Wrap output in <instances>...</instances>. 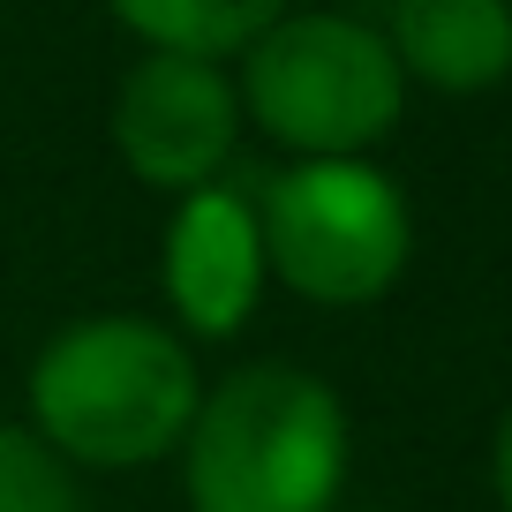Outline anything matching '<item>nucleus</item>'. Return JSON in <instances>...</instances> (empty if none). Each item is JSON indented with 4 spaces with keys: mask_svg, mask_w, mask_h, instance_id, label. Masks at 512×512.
Returning a JSON list of instances; mask_svg holds the SVG:
<instances>
[{
    "mask_svg": "<svg viewBox=\"0 0 512 512\" xmlns=\"http://www.w3.org/2000/svg\"><path fill=\"white\" fill-rule=\"evenodd\" d=\"M159 294H166V324L181 339H241L249 317L272 294L264 272V226H256V196L241 181H211L196 196H174L159 226Z\"/></svg>",
    "mask_w": 512,
    "mask_h": 512,
    "instance_id": "6",
    "label": "nucleus"
},
{
    "mask_svg": "<svg viewBox=\"0 0 512 512\" xmlns=\"http://www.w3.org/2000/svg\"><path fill=\"white\" fill-rule=\"evenodd\" d=\"M136 53H196V61H234L249 38H264L294 0H98Z\"/></svg>",
    "mask_w": 512,
    "mask_h": 512,
    "instance_id": "8",
    "label": "nucleus"
},
{
    "mask_svg": "<svg viewBox=\"0 0 512 512\" xmlns=\"http://www.w3.org/2000/svg\"><path fill=\"white\" fill-rule=\"evenodd\" d=\"M249 196L264 272L309 309H369L415 264V204L377 159H287Z\"/></svg>",
    "mask_w": 512,
    "mask_h": 512,
    "instance_id": "4",
    "label": "nucleus"
},
{
    "mask_svg": "<svg viewBox=\"0 0 512 512\" xmlns=\"http://www.w3.org/2000/svg\"><path fill=\"white\" fill-rule=\"evenodd\" d=\"M339 8H384V0H339Z\"/></svg>",
    "mask_w": 512,
    "mask_h": 512,
    "instance_id": "11",
    "label": "nucleus"
},
{
    "mask_svg": "<svg viewBox=\"0 0 512 512\" xmlns=\"http://www.w3.org/2000/svg\"><path fill=\"white\" fill-rule=\"evenodd\" d=\"M0 512H91L83 475L23 422H0Z\"/></svg>",
    "mask_w": 512,
    "mask_h": 512,
    "instance_id": "9",
    "label": "nucleus"
},
{
    "mask_svg": "<svg viewBox=\"0 0 512 512\" xmlns=\"http://www.w3.org/2000/svg\"><path fill=\"white\" fill-rule=\"evenodd\" d=\"M174 467L189 512H339L354 422L332 377L264 354L204 377Z\"/></svg>",
    "mask_w": 512,
    "mask_h": 512,
    "instance_id": "2",
    "label": "nucleus"
},
{
    "mask_svg": "<svg viewBox=\"0 0 512 512\" xmlns=\"http://www.w3.org/2000/svg\"><path fill=\"white\" fill-rule=\"evenodd\" d=\"M106 136L128 181H144L166 204L211 189V181H226L241 136H249L234 68L196 61V53H136L113 83Z\"/></svg>",
    "mask_w": 512,
    "mask_h": 512,
    "instance_id": "5",
    "label": "nucleus"
},
{
    "mask_svg": "<svg viewBox=\"0 0 512 512\" xmlns=\"http://www.w3.org/2000/svg\"><path fill=\"white\" fill-rule=\"evenodd\" d=\"M204 400V362L166 317L91 309L46 332L23 369V430L76 475H144L174 460Z\"/></svg>",
    "mask_w": 512,
    "mask_h": 512,
    "instance_id": "1",
    "label": "nucleus"
},
{
    "mask_svg": "<svg viewBox=\"0 0 512 512\" xmlns=\"http://www.w3.org/2000/svg\"><path fill=\"white\" fill-rule=\"evenodd\" d=\"M377 31L407 91L490 98L512 83V0H384Z\"/></svg>",
    "mask_w": 512,
    "mask_h": 512,
    "instance_id": "7",
    "label": "nucleus"
},
{
    "mask_svg": "<svg viewBox=\"0 0 512 512\" xmlns=\"http://www.w3.org/2000/svg\"><path fill=\"white\" fill-rule=\"evenodd\" d=\"M490 490H497V512H512V407L490 437Z\"/></svg>",
    "mask_w": 512,
    "mask_h": 512,
    "instance_id": "10",
    "label": "nucleus"
},
{
    "mask_svg": "<svg viewBox=\"0 0 512 512\" xmlns=\"http://www.w3.org/2000/svg\"><path fill=\"white\" fill-rule=\"evenodd\" d=\"M226 68L241 121L287 159H369L407 121V76L362 8H287Z\"/></svg>",
    "mask_w": 512,
    "mask_h": 512,
    "instance_id": "3",
    "label": "nucleus"
}]
</instances>
